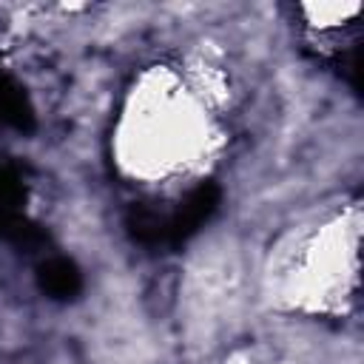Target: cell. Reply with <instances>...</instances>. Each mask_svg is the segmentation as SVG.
Masks as SVG:
<instances>
[{"label":"cell","mask_w":364,"mask_h":364,"mask_svg":"<svg viewBox=\"0 0 364 364\" xmlns=\"http://www.w3.org/2000/svg\"><path fill=\"white\" fill-rule=\"evenodd\" d=\"M213 88L205 74H142L117 122L114 154L122 173L156 185L199 171L219 145Z\"/></svg>","instance_id":"cell-1"},{"label":"cell","mask_w":364,"mask_h":364,"mask_svg":"<svg viewBox=\"0 0 364 364\" xmlns=\"http://www.w3.org/2000/svg\"><path fill=\"white\" fill-rule=\"evenodd\" d=\"M304 14H307V26H310V28L333 31V28H341L347 20H353V17L358 14V6H355V3H347V6H338V3H318V6H304Z\"/></svg>","instance_id":"cell-3"},{"label":"cell","mask_w":364,"mask_h":364,"mask_svg":"<svg viewBox=\"0 0 364 364\" xmlns=\"http://www.w3.org/2000/svg\"><path fill=\"white\" fill-rule=\"evenodd\" d=\"M358 205L299 233L273 273L276 296L304 313H338L358 284Z\"/></svg>","instance_id":"cell-2"}]
</instances>
